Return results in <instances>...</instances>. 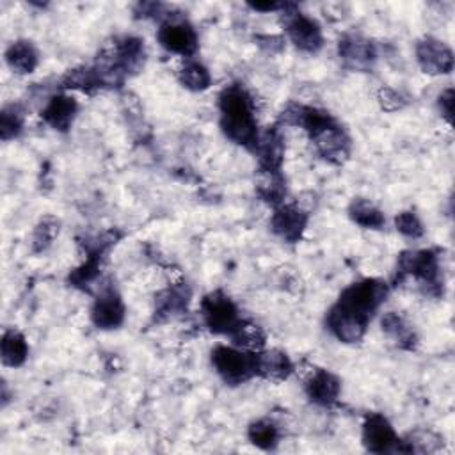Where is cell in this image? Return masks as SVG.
I'll return each mask as SVG.
<instances>
[{
	"instance_id": "obj_1",
	"label": "cell",
	"mask_w": 455,
	"mask_h": 455,
	"mask_svg": "<svg viewBox=\"0 0 455 455\" xmlns=\"http://www.w3.org/2000/svg\"><path fill=\"white\" fill-rule=\"evenodd\" d=\"M219 111L224 136L233 143L253 150L258 139V129L253 102L246 90L239 84L228 86L219 97Z\"/></svg>"
},
{
	"instance_id": "obj_2",
	"label": "cell",
	"mask_w": 455,
	"mask_h": 455,
	"mask_svg": "<svg viewBox=\"0 0 455 455\" xmlns=\"http://www.w3.org/2000/svg\"><path fill=\"white\" fill-rule=\"evenodd\" d=\"M388 297V285L380 279H363L350 285L338 299V306L370 322L373 313Z\"/></svg>"
},
{
	"instance_id": "obj_3",
	"label": "cell",
	"mask_w": 455,
	"mask_h": 455,
	"mask_svg": "<svg viewBox=\"0 0 455 455\" xmlns=\"http://www.w3.org/2000/svg\"><path fill=\"white\" fill-rule=\"evenodd\" d=\"M212 365L226 384L239 386L256 375V354L239 347L219 345L212 350Z\"/></svg>"
},
{
	"instance_id": "obj_4",
	"label": "cell",
	"mask_w": 455,
	"mask_h": 455,
	"mask_svg": "<svg viewBox=\"0 0 455 455\" xmlns=\"http://www.w3.org/2000/svg\"><path fill=\"white\" fill-rule=\"evenodd\" d=\"M398 272L404 276H412L421 283L425 292L432 295L441 294L439 279V262L432 251H404L398 256Z\"/></svg>"
},
{
	"instance_id": "obj_5",
	"label": "cell",
	"mask_w": 455,
	"mask_h": 455,
	"mask_svg": "<svg viewBox=\"0 0 455 455\" xmlns=\"http://www.w3.org/2000/svg\"><path fill=\"white\" fill-rule=\"evenodd\" d=\"M201 315L207 327L216 334H231L240 324L239 308L235 302L221 290L205 295L201 302Z\"/></svg>"
},
{
	"instance_id": "obj_6",
	"label": "cell",
	"mask_w": 455,
	"mask_h": 455,
	"mask_svg": "<svg viewBox=\"0 0 455 455\" xmlns=\"http://www.w3.org/2000/svg\"><path fill=\"white\" fill-rule=\"evenodd\" d=\"M283 22L290 42L299 51L317 54L322 49L324 36L317 20L295 12V6H290L283 15Z\"/></svg>"
},
{
	"instance_id": "obj_7",
	"label": "cell",
	"mask_w": 455,
	"mask_h": 455,
	"mask_svg": "<svg viewBox=\"0 0 455 455\" xmlns=\"http://www.w3.org/2000/svg\"><path fill=\"white\" fill-rule=\"evenodd\" d=\"M159 43L171 54L191 58L198 51V35L194 27L177 17L168 19L159 29Z\"/></svg>"
},
{
	"instance_id": "obj_8",
	"label": "cell",
	"mask_w": 455,
	"mask_h": 455,
	"mask_svg": "<svg viewBox=\"0 0 455 455\" xmlns=\"http://www.w3.org/2000/svg\"><path fill=\"white\" fill-rule=\"evenodd\" d=\"M91 320L98 329H116L125 320V304L114 285H102L91 310Z\"/></svg>"
},
{
	"instance_id": "obj_9",
	"label": "cell",
	"mask_w": 455,
	"mask_h": 455,
	"mask_svg": "<svg viewBox=\"0 0 455 455\" xmlns=\"http://www.w3.org/2000/svg\"><path fill=\"white\" fill-rule=\"evenodd\" d=\"M311 141L318 152V155L331 164H343L350 155V137L345 130L334 122L329 127L311 136Z\"/></svg>"
},
{
	"instance_id": "obj_10",
	"label": "cell",
	"mask_w": 455,
	"mask_h": 455,
	"mask_svg": "<svg viewBox=\"0 0 455 455\" xmlns=\"http://www.w3.org/2000/svg\"><path fill=\"white\" fill-rule=\"evenodd\" d=\"M416 59L420 68L428 75H446L453 70L451 51L435 38H423L416 45Z\"/></svg>"
},
{
	"instance_id": "obj_11",
	"label": "cell",
	"mask_w": 455,
	"mask_h": 455,
	"mask_svg": "<svg viewBox=\"0 0 455 455\" xmlns=\"http://www.w3.org/2000/svg\"><path fill=\"white\" fill-rule=\"evenodd\" d=\"M338 54L343 65L354 72H370L377 61L375 45L357 35L343 36L338 43Z\"/></svg>"
},
{
	"instance_id": "obj_12",
	"label": "cell",
	"mask_w": 455,
	"mask_h": 455,
	"mask_svg": "<svg viewBox=\"0 0 455 455\" xmlns=\"http://www.w3.org/2000/svg\"><path fill=\"white\" fill-rule=\"evenodd\" d=\"M272 231L288 244H295L302 239L308 226V214L297 205H279L271 221Z\"/></svg>"
},
{
	"instance_id": "obj_13",
	"label": "cell",
	"mask_w": 455,
	"mask_h": 455,
	"mask_svg": "<svg viewBox=\"0 0 455 455\" xmlns=\"http://www.w3.org/2000/svg\"><path fill=\"white\" fill-rule=\"evenodd\" d=\"M398 437L382 414H370L363 423V444L372 453H395Z\"/></svg>"
},
{
	"instance_id": "obj_14",
	"label": "cell",
	"mask_w": 455,
	"mask_h": 455,
	"mask_svg": "<svg viewBox=\"0 0 455 455\" xmlns=\"http://www.w3.org/2000/svg\"><path fill=\"white\" fill-rule=\"evenodd\" d=\"M327 327L329 331L343 343H357L363 340L365 333H366V326L368 322L356 317L354 313L340 308L338 304H334L329 313H327Z\"/></svg>"
},
{
	"instance_id": "obj_15",
	"label": "cell",
	"mask_w": 455,
	"mask_h": 455,
	"mask_svg": "<svg viewBox=\"0 0 455 455\" xmlns=\"http://www.w3.org/2000/svg\"><path fill=\"white\" fill-rule=\"evenodd\" d=\"M258 155L260 169L267 171H279L285 157V143L276 127H269L263 132H258L256 145L253 148Z\"/></svg>"
},
{
	"instance_id": "obj_16",
	"label": "cell",
	"mask_w": 455,
	"mask_h": 455,
	"mask_svg": "<svg viewBox=\"0 0 455 455\" xmlns=\"http://www.w3.org/2000/svg\"><path fill=\"white\" fill-rule=\"evenodd\" d=\"M77 111H79V104L72 97H68V95H56L43 107L42 118L54 130L67 132L74 125Z\"/></svg>"
},
{
	"instance_id": "obj_17",
	"label": "cell",
	"mask_w": 455,
	"mask_h": 455,
	"mask_svg": "<svg viewBox=\"0 0 455 455\" xmlns=\"http://www.w3.org/2000/svg\"><path fill=\"white\" fill-rule=\"evenodd\" d=\"M341 384L336 375L327 370H313L306 380V393L317 405H333L340 396Z\"/></svg>"
},
{
	"instance_id": "obj_18",
	"label": "cell",
	"mask_w": 455,
	"mask_h": 455,
	"mask_svg": "<svg viewBox=\"0 0 455 455\" xmlns=\"http://www.w3.org/2000/svg\"><path fill=\"white\" fill-rule=\"evenodd\" d=\"M191 288L187 285H173L155 297V318L164 322L184 313L191 301Z\"/></svg>"
},
{
	"instance_id": "obj_19",
	"label": "cell",
	"mask_w": 455,
	"mask_h": 455,
	"mask_svg": "<svg viewBox=\"0 0 455 455\" xmlns=\"http://www.w3.org/2000/svg\"><path fill=\"white\" fill-rule=\"evenodd\" d=\"M109 52L116 59L118 67L125 72V75L137 74L145 65V45L139 38L125 36L116 40Z\"/></svg>"
},
{
	"instance_id": "obj_20",
	"label": "cell",
	"mask_w": 455,
	"mask_h": 455,
	"mask_svg": "<svg viewBox=\"0 0 455 455\" xmlns=\"http://www.w3.org/2000/svg\"><path fill=\"white\" fill-rule=\"evenodd\" d=\"M380 327L386 333V336L402 350H412L418 343V336L412 326L395 311H388L382 315Z\"/></svg>"
},
{
	"instance_id": "obj_21",
	"label": "cell",
	"mask_w": 455,
	"mask_h": 455,
	"mask_svg": "<svg viewBox=\"0 0 455 455\" xmlns=\"http://www.w3.org/2000/svg\"><path fill=\"white\" fill-rule=\"evenodd\" d=\"M294 372V365L290 357L278 349H271L265 352L256 354V373L271 379V380H283Z\"/></svg>"
},
{
	"instance_id": "obj_22",
	"label": "cell",
	"mask_w": 455,
	"mask_h": 455,
	"mask_svg": "<svg viewBox=\"0 0 455 455\" xmlns=\"http://www.w3.org/2000/svg\"><path fill=\"white\" fill-rule=\"evenodd\" d=\"M6 61L13 72L27 75L36 70L40 58L36 47L31 42L20 40L10 45V49L6 51Z\"/></svg>"
},
{
	"instance_id": "obj_23",
	"label": "cell",
	"mask_w": 455,
	"mask_h": 455,
	"mask_svg": "<svg viewBox=\"0 0 455 455\" xmlns=\"http://www.w3.org/2000/svg\"><path fill=\"white\" fill-rule=\"evenodd\" d=\"M0 356H3V363L6 366H22L29 356L26 336L15 329H8L3 336V341H0Z\"/></svg>"
},
{
	"instance_id": "obj_24",
	"label": "cell",
	"mask_w": 455,
	"mask_h": 455,
	"mask_svg": "<svg viewBox=\"0 0 455 455\" xmlns=\"http://www.w3.org/2000/svg\"><path fill=\"white\" fill-rule=\"evenodd\" d=\"M256 192L263 201L279 207L286 196V185L281 171L260 169L256 177Z\"/></svg>"
},
{
	"instance_id": "obj_25",
	"label": "cell",
	"mask_w": 455,
	"mask_h": 455,
	"mask_svg": "<svg viewBox=\"0 0 455 455\" xmlns=\"http://www.w3.org/2000/svg\"><path fill=\"white\" fill-rule=\"evenodd\" d=\"M349 216L356 224H359L361 228H366V230H380L386 223L384 214L372 201L363 200V198H357L350 203Z\"/></svg>"
},
{
	"instance_id": "obj_26",
	"label": "cell",
	"mask_w": 455,
	"mask_h": 455,
	"mask_svg": "<svg viewBox=\"0 0 455 455\" xmlns=\"http://www.w3.org/2000/svg\"><path fill=\"white\" fill-rule=\"evenodd\" d=\"M230 338L242 350L256 352L265 347L263 329L251 320H240V324L235 327V331L230 334Z\"/></svg>"
},
{
	"instance_id": "obj_27",
	"label": "cell",
	"mask_w": 455,
	"mask_h": 455,
	"mask_svg": "<svg viewBox=\"0 0 455 455\" xmlns=\"http://www.w3.org/2000/svg\"><path fill=\"white\" fill-rule=\"evenodd\" d=\"M63 88L65 90H79L82 93H91L95 90L104 88L102 81L95 70V67H82V68H75L70 70L65 77H63Z\"/></svg>"
},
{
	"instance_id": "obj_28",
	"label": "cell",
	"mask_w": 455,
	"mask_h": 455,
	"mask_svg": "<svg viewBox=\"0 0 455 455\" xmlns=\"http://www.w3.org/2000/svg\"><path fill=\"white\" fill-rule=\"evenodd\" d=\"M247 437L262 450H274L279 443V430L271 420H258L249 425Z\"/></svg>"
},
{
	"instance_id": "obj_29",
	"label": "cell",
	"mask_w": 455,
	"mask_h": 455,
	"mask_svg": "<svg viewBox=\"0 0 455 455\" xmlns=\"http://www.w3.org/2000/svg\"><path fill=\"white\" fill-rule=\"evenodd\" d=\"M24 120H26V111L19 104L6 106L3 109V114H0V137L3 141L15 139L22 129H24Z\"/></svg>"
},
{
	"instance_id": "obj_30",
	"label": "cell",
	"mask_w": 455,
	"mask_h": 455,
	"mask_svg": "<svg viewBox=\"0 0 455 455\" xmlns=\"http://www.w3.org/2000/svg\"><path fill=\"white\" fill-rule=\"evenodd\" d=\"M100 265H102V258L100 256H88L86 262L70 274V283L75 288L91 292V286L100 278Z\"/></svg>"
},
{
	"instance_id": "obj_31",
	"label": "cell",
	"mask_w": 455,
	"mask_h": 455,
	"mask_svg": "<svg viewBox=\"0 0 455 455\" xmlns=\"http://www.w3.org/2000/svg\"><path fill=\"white\" fill-rule=\"evenodd\" d=\"M180 81L191 91H205L212 84V75L201 63L191 61L182 68Z\"/></svg>"
},
{
	"instance_id": "obj_32",
	"label": "cell",
	"mask_w": 455,
	"mask_h": 455,
	"mask_svg": "<svg viewBox=\"0 0 455 455\" xmlns=\"http://www.w3.org/2000/svg\"><path fill=\"white\" fill-rule=\"evenodd\" d=\"M59 226L61 223L52 216H47L38 223L33 237V247L36 253H43L52 246V242L59 235Z\"/></svg>"
},
{
	"instance_id": "obj_33",
	"label": "cell",
	"mask_w": 455,
	"mask_h": 455,
	"mask_svg": "<svg viewBox=\"0 0 455 455\" xmlns=\"http://www.w3.org/2000/svg\"><path fill=\"white\" fill-rule=\"evenodd\" d=\"M395 226L396 230L407 237V239H421L425 233V228L421 224V221L418 219V216L414 212H400L395 217Z\"/></svg>"
},
{
	"instance_id": "obj_34",
	"label": "cell",
	"mask_w": 455,
	"mask_h": 455,
	"mask_svg": "<svg viewBox=\"0 0 455 455\" xmlns=\"http://www.w3.org/2000/svg\"><path fill=\"white\" fill-rule=\"evenodd\" d=\"M377 102H379L380 109L386 111V113H396V111H400V109L405 107V98H404L398 91H395V90H391V88H382V90H379V93H377Z\"/></svg>"
},
{
	"instance_id": "obj_35",
	"label": "cell",
	"mask_w": 455,
	"mask_h": 455,
	"mask_svg": "<svg viewBox=\"0 0 455 455\" xmlns=\"http://www.w3.org/2000/svg\"><path fill=\"white\" fill-rule=\"evenodd\" d=\"M255 40H256V45L267 54H278L285 47V42L279 36H256Z\"/></svg>"
},
{
	"instance_id": "obj_36",
	"label": "cell",
	"mask_w": 455,
	"mask_h": 455,
	"mask_svg": "<svg viewBox=\"0 0 455 455\" xmlns=\"http://www.w3.org/2000/svg\"><path fill=\"white\" fill-rule=\"evenodd\" d=\"M437 104H439V109H441V114L444 116V120L448 123H451V118H453V90H446L444 93H441Z\"/></svg>"
},
{
	"instance_id": "obj_37",
	"label": "cell",
	"mask_w": 455,
	"mask_h": 455,
	"mask_svg": "<svg viewBox=\"0 0 455 455\" xmlns=\"http://www.w3.org/2000/svg\"><path fill=\"white\" fill-rule=\"evenodd\" d=\"M290 6L294 4H288V3H269V4H249L251 10L255 12H262V13H272V12H286Z\"/></svg>"
}]
</instances>
